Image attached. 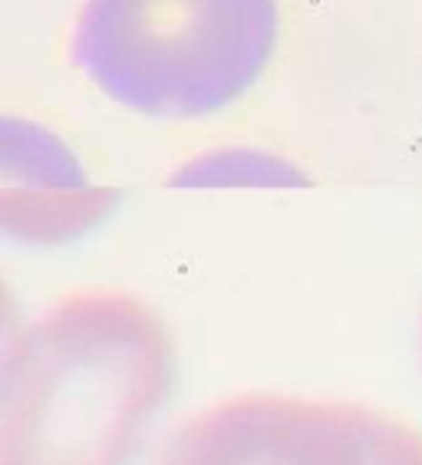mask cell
Masks as SVG:
<instances>
[{
    "mask_svg": "<svg viewBox=\"0 0 422 465\" xmlns=\"http://www.w3.org/2000/svg\"><path fill=\"white\" fill-rule=\"evenodd\" d=\"M175 383L162 313L123 287H76L10 341L0 465H132Z\"/></svg>",
    "mask_w": 422,
    "mask_h": 465,
    "instance_id": "cell-1",
    "label": "cell"
},
{
    "mask_svg": "<svg viewBox=\"0 0 422 465\" xmlns=\"http://www.w3.org/2000/svg\"><path fill=\"white\" fill-rule=\"evenodd\" d=\"M278 44V0H86L70 56L123 109L201 119L248 96Z\"/></svg>",
    "mask_w": 422,
    "mask_h": 465,
    "instance_id": "cell-2",
    "label": "cell"
},
{
    "mask_svg": "<svg viewBox=\"0 0 422 465\" xmlns=\"http://www.w3.org/2000/svg\"><path fill=\"white\" fill-rule=\"evenodd\" d=\"M159 465H422V430L353 400L238 393L179 422Z\"/></svg>",
    "mask_w": 422,
    "mask_h": 465,
    "instance_id": "cell-3",
    "label": "cell"
}]
</instances>
